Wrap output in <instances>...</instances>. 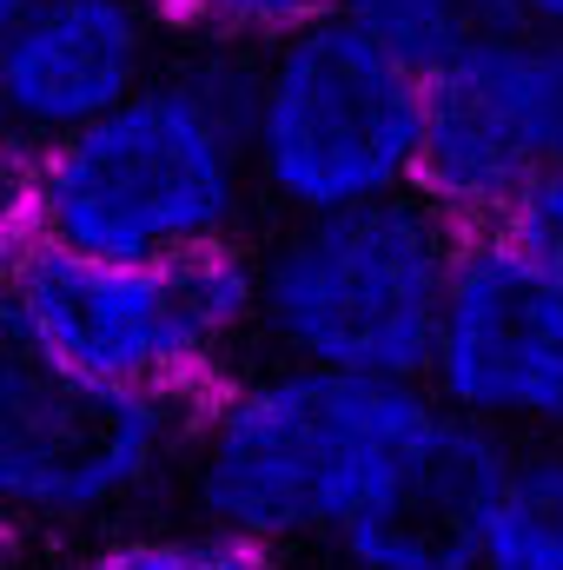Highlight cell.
<instances>
[{"mask_svg": "<svg viewBox=\"0 0 563 570\" xmlns=\"http://www.w3.org/2000/svg\"><path fill=\"white\" fill-rule=\"evenodd\" d=\"M253 94L259 60L172 47L120 114L40 153L47 246L113 266L246 246L259 213Z\"/></svg>", "mask_w": 563, "mask_h": 570, "instance_id": "6da1fadb", "label": "cell"}, {"mask_svg": "<svg viewBox=\"0 0 563 570\" xmlns=\"http://www.w3.org/2000/svg\"><path fill=\"white\" fill-rule=\"evenodd\" d=\"M437 419L424 385L253 365L206 399L179 458V511L266 551H332Z\"/></svg>", "mask_w": 563, "mask_h": 570, "instance_id": "7a4b0ae2", "label": "cell"}, {"mask_svg": "<svg viewBox=\"0 0 563 570\" xmlns=\"http://www.w3.org/2000/svg\"><path fill=\"white\" fill-rule=\"evenodd\" d=\"M464 239L471 233L424 193L325 219H279L253 246L259 352L312 372L424 385Z\"/></svg>", "mask_w": 563, "mask_h": 570, "instance_id": "3957f363", "label": "cell"}, {"mask_svg": "<svg viewBox=\"0 0 563 570\" xmlns=\"http://www.w3.org/2000/svg\"><path fill=\"white\" fill-rule=\"evenodd\" d=\"M13 318L67 372L199 412L259 352L253 246H219L166 266H113L47 246L7 292Z\"/></svg>", "mask_w": 563, "mask_h": 570, "instance_id": "277c9868", "label": "cell"}, {"mask_svg": "<svg viewBox=\"0 0 563 570\" xmlns=\"http://www.w3.org/2000/svg\"><path fill=\"white\" fill-rule=\"evenodd\" d=\"M186 405L107 392L33 345L0 298V531L107 538L179 491Z\"/></svg>", "mask_w": 563, "mask_h": 570, "instance_id": "5b68a950", "label": "cell"}, {"mask_svg": "<svg viewBox=\"0 0 563 570\" xmlns=\"http://www.w3.org/2000/svg\"><path fill=\"white\" fill-rule=\"evenodd\" d=\"M424 67L372 40L358 20H325L259 60L253 179L279 219H325L418 193Z\"/></svg>", "mask_w": 563, "mask_h": 570, "instance_id": "8992f818", "label": "cell"}, {"mask_svg": "<svg viewBox=\"0 0 563 570\" xmlns=\"http://www.w3.org/2000/svg\"><path fill=\"white\" fill-rule=\"evenodd\" d=\"M544 166H563V40L497 27L424 67V166L418 193L464 233Z\"/></svg>", "mask_w": 563, "mask_h": 570, "instance_id": "52a82bcc", "label": "cell"}, {"mask_svg": "<svg viewBox=\"0 0 563 570\" xmlns=\"http://www.w3.org/2000/svg\"><path fill=\"white\" fill-rule=\"evenodd\" d=\"M424 392L504 444H563V266L471 233Z\"/></svg>", "mask_w": 563, "mask_h": 570, "instance_id": "ba28073f", "label": "cell"}, {"mask_svg": "<svg viewBox=\"0 0 563 570\" xmlns=\"http://www.w3.org/2000/svg\"><path fill=\"white\" fill-rule=\"evenodd\" d=\"M166 60L172 33L152 0H40L0 60V127L47 153L120 114Z\"/></svg>", "mask_w": 563, "mask_h": 570, "instance_id": "9c48e42d", "label": "cell"}, {"mask_svg": "<svg viewBox=\"0 0 563 570\" xmlns=\"http://www.w3.org/2000/svg\"><path fill=\"white\" fill-rule=\"evenodd\" d=\"M511 444L437 412L392 484L338 531V570H484V531Z\"/></svg>", "mask_w": 563, "mask_h": 570, "instance_id": "30bf717a", "label": "cell"}, {"mask_svg": "<svg viewBox=\"0 0 563 570\" xmlns=\"http://www.w3.org/2000/svg\"><path fill=\"white\" fill-rule=\"evenodd\" d=\"M484 570H563V444H511Z\"/></svg>", "mask_w": 563, "mask_h": 570, "instance_id": "8fae6325", "label": "cell"}, {"mask_svg": "<svg viewBox=\"0 0 563 570\" xmlns=\"http://www.w3.org/2000/svg\"><path fill=\"white\" fill-rule=\"evenodd\" d=\"M152 13L166 20L172 47H213V53L266 60L273 47L338 20L345 0H152Z\"/></svg>", "mask_w": 563, "mask_h": 570, "instance_id": "7c38bea8", "label": "cell"}, {"mask_svg": "<svg viewBox=\"0 0 563 570\" xmlns=\"http://www.w3.org/2000/svg\"><path fill=\"white\" fill-rule=\"evenodd\" d=\"M67 570H292V564L266 544H246V538H226V531H206V524L179 518V524L107 531V538L80 544L67 558Z\"/></svg>", "mask_w": 563, "mask_h": 570, "instance_id": "4fadbf2b", "label": "cell"}, {"mask_svg": "<svg viewBox=\"0 0 563 570\" xmlns=\"http://www.w3.org/2000/svg\"><path fill=\"white\" fill-rule=\"evenodd\" d=\"M345 20H358L372 40H385L412 67H437L464 40L517 27L511 0H345Z\"/></svg>", "mask_w": 563, "mask_h": 570, "instance_id": "5bb4252c", "label": "cell"}, {"mask_svg": "<svg viewBox=\"0 0 563 570\" xmlns=\"http://www.w3.org/2000/svg\"><path fill=\"white\" fill-rule=\"evenodd\" d=\"M47 253V206H40V153L0 127V298Z\"/></svg>", "mask_w": 563, "mask_h": 570, "instance_id": "9a60e30c", "label": "cell"}, {"mask_svg": "<svg viewBox=\"0 0 563 570\" xmlns=\"http://www.w3.org/2000/svg\"><path fill=\"white\" fill-rule=\"evenodd\" d=\"M484 233L504 239V246H517V253H531V259H544V266H563V166L531 173L497 206V219Z\"/></svg>", "mask_w": 563, "mask_h": 570, "instance_id": "2e32d148", "label": "cell"}, {"mask_svg": "<svg viewBox=\"0 0 563 570\" xmlns=\"http://www.w3.org/2000/svg\"><path fill=\"white\" fill-rule=\"evenodd\" d=\"M511 13H517V27H531V33H557L563 40V0H511Z\"/></svg>", "mask_w": 563, "mask_h": 570, "instance_id": "e0dca14e", "label": "cell"}, {"mask_svg": "<svg viewBox=\"0 0 563 570\" xmlns=\"http://www.w3.org/2000/svg\"><path fill=\"white\" fill-rule=\"evenodd\" d=\"M33 7H40V0H0V60L13 53V40H20V27L33 20Z\"/></svg>", "mask_w": 563, "mask_h": 570, "instance_id": "ac0fdd59", "label": "cell"}, {"mask_svg": "<svg viewBox=\"0 0 563 570\" xmlns=\"http://www.w3.org/2000/svg\"><path fill=\"white\" fill-rule=\"evenodd\" d=\"M0 544H7V551H20V538H13V531H0Z\"/></svg>", "mask_w": 563, "mask_h": 570, "instance_id": "d6986e66", "label": "cell"}]
</instances>
